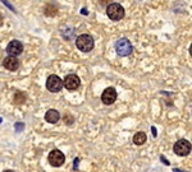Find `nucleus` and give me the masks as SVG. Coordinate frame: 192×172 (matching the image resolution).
I'll list each match as a JSON object with an SVG mask.
<instances>
[{"mask_svg":"<svg viewBox=\"0 0 192 172\" xmlns=\"http://www.w3.org/2000/svg\"><path fill=\"white\" fill-rule=\"evenodd\" d=\"M115 100H117V91L113 87L106 88L101 94V101L105 105H112L115 102Z\"/></svg>","mask_w":192,"mask_h":172,"instance_id":"9","label":"nucleus"},{"mask_svg":"<svg viewBox=\"0 0 192 172\" xmlns=\"http://www.w3.org/2000/svg\"><path fill=\"white\" fill-rule=\"evenodd\" d=\"M4 172H14V171H12V170H7V171H4Z\"/></svg>","mask_w":192,"mask_h":172,"instance_id":"17","label":"nucleus"},{"mask_svg":"<svg viewBox=\"0 0 192 172\" xmlns=\"http://www.w3.org/2000/svg\"><path fill=\"white\" fill-rule=\"evenodd\" d=\"M115 50H117V54H118L119 56H128L132 54V44L127 38H121L118 42H117L115 45Z\"/></svg>","mask_w":192,"mask_h":172,"instance_id":"3","label":"nucleus"},{"mask_svg":"<svg viewBox=\"0 0 192 172\" xmlns=\"http://www.w3.org/2000/svg\"><path fill=\"white\" fill-rule=\"evenodd\" d=\"M60 119V114L57 111V110H49L46 114H45V120L50 124H57Z\"/></svg>","mask_w":192,"mask_h":172,"instance_id":"11","label":"nucleus"},{"mask_svg":"<svg viewBox=\"0 0 192 172\" xmlns=\"http://www.w3.org/2000/svg\"><path fill=\"white\" fill-rule=\"evenodd\" d=\"M76 46L78 50H81L82 52H89L94 49L95 46V42H94V38L90 36V35H81L76 38Z\"/></svg>","mask_w":192,"mask_h":172,"instance_id":"1","label":"nucleus"},{"mask_svg":"<svg viewBox=\"0 0 192 172\" xmlns=\"http://www.w3.org/2000/svg\"><path fill=\"white\" fill-rule=\"evenodd\" d=\"M44 12H45V15H49V17H53V15H55L58 13V8L54 6L53 4H48L44 9Z\"/></svg>","mask_w":192,"mask_h":172,"instance_id":"14","label":"nucleus"},{"mask_svg":"<svg viewBox=\"0 0 192 172\" xmlns=\"http://www.w3.org/2000/svg\"><path fill=\"white\" fill-rule=\"evenodd\" d=\"M174 149V153L178 154V156H187L191 153V143L186 139H179V140L174 144L173 147Z\"/></svg>","mask_w":192,"mask_h":172,"instance_id":"4","label":"nucleus"},{"mask_svg":"<svg viewBox=\"0 0 192 172\" xmlns=\"http://www.w3.org/2000/svg\"><path fill=\"white\" fill-rule=\"evenodd\" d=\"M46 88H48V91H50L53 93L59 92L63 88V80L58 75H50L46 79Z\"/></svg>","mask_w":192,"mask_h":172,"instance_id":"6","label":"nucleus"},{"mask_svg":"<svg viewBox=\"0 0 192 172\" xmlns=\"http://www.w3.org/2000/svg\"><path fill=\"white\" fill-rule=\"evenodd\" d=\"M48 161H49V163L53 167H60L64 163V161H66V157H64V154L60 152V150L54 149V150H51V152L49 153Z\"/></svg>","mask_w":192,"mask_h":172,"instance_id":"5","label":"nucleus"},{"mask_svg":"<svg viewBox=\"0 0 192 172\" xmlns=\"http://www.w3.org/2000/svg\"><path fill=\"white\" fill-rule=\"evenodd\" d=\"M0 123H2V119H0Z\"/></svg>","mask_w":192,"mask_h":172,"instance_id":"18","label":"nucleus"},{"mask_svg":"<svg viewBox=\"0 0 192 172\" xmlns=\"http://www.w3.org/2000/svg\"><path fill=\"white\" fill-rule=\"evenodd\" d=\"M80 84H81V80L80 78L77 77L76 74H69L66 77V79H64L63 82V87H66L68 91H74V89H77L80 87Z\"/></svg>","mask_w":192,"mask_h":172,"instance_id":"7","label":"nucleus"},{"mask_svg":"<svg viewBox=\"0 0 192 172\" xmlns=\"http://www.w3.org/2000/svg\"><path fill=\"white\" fill-rule=\"evenodd\" d=\"M3 65H4L5 69H8V70H10V71H14V70H17L18 67H19V61H18V59L14 58V56H8V58L4 59Z\"/></svg>","mask_w":192,"mask_h":172,"instance_id":"10","label":"nucleus"},{"mask_svg":"<svg viewBox=\"0 0 192 172\" xmlns=\"http://www.w3.org/2000/svg\"><path fill=\"white\" fill-rule=\"evenodd\" d=\"M26 100H27L26 93L19 92V91L16 92V94H14V103H16V105H22V103L26 102Z\"/></svg>","mask_w":192,"mask_h":172,"instance_id":"13","label":"nucleus"},{"mask_svg":"<svg viewBox=\"0 0 192 172\" xmlns=\"http://www.w3.org/2000/svg\"><path fill=\"white\" fill-rule=\"evenodd\" d=\"M106 14L112 20H121L124 17V9L118 3H110L106 6Z\"/></svg>","mask_w":192,"mask_h":172,"instance_id":"2","label":"nucleus"},{"mask_svg":"<svg viewBox=\"0 0 192 172\" xmlns=\"http://www.w3.org/2000/svg\"><path fill=\"white\" fill-rule=\"evenodd\" d=\"M3 20H4V19H3V15H2V14H0V26H2V24H3Z\"/></svg>","mask_w":192,"mask_h":172,"instance_id":"16","label":"nucleus"},{"mask_svg":"<svg viewBox=\"0 0 192 172\" xmlns=\"http://www.w3.org/2000/svg\"><path fill=\"white\" fill-rule=\"evenodd\" d=\"M23 51V45H22V42L21 41H17V40H13V41H10L9 42V45L7 46V52L9 54L10 56H18L21 55Z\"/></svg>","mask_w":192,"mask_h":172,"instance_id":"8","label":"nucleus"},{"mask_svg":"<svg viewBox=\"0 0 192 172\" xmlns=\"http://www.w3.org/2000/svg\"><path fill=\"white\" fill-rule=\"evenodd\" d=\"M22 129H23V124H22V123H18V124L16 125V130H17V131H21Z\"/></svg>","mask_w":192,"mask_h":172,"instance_id":"15","label":"nucleus"},{"mask_svg":"<svg viewBox=\"0 0 192 172\" xmlns=\"http://www.w3.org/2000/svg\"><path fill=\"white\" fill-rule=\"evenodd\" d=\"M146 139H147V136H146V134L144 131L136 133L135 136H133V143L136 145H142L144 143H146Z\"/></svg>","mask_w":192,"mask_h":172,"instance_id":"12","label":"nucleus"}]
</instances>
